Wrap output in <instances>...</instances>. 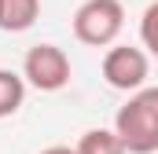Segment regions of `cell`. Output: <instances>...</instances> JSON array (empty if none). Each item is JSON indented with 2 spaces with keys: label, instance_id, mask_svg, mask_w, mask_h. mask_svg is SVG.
I'll use <instances>...</instances> for the list:
<instances>
[{
  "label": "cell",
  "instance_id": "9",
  "mask_svg": "<svg viewBox=\"0 0 158 154\" xmlns=\"http://www.w3.org/2000/svg\"><path fill=\"white\" fill-rule=\"evenodd\" d=\"M40 154H77V147L70 151V147H48V151H40Z\"/></svg>",
  "mask_w": 158,
  "mask_h": 154
},
{
  "label": "cell",
  "instance_id": "8",
  "mask_svg": "<svg viewBox=\"0 0 158 154\" xmlns=\"http://www.w3.org/2000/svg\"><path fill=\"white\" fill-rule=\"evenodd\" d=\"M140 40H143V48L158 59V0L147 4V11H143V18H140Z\"/></svg>",
  "mask_w": 158,
  "mask_h": 154
},
{
  "label": "cell",
  "instance_id": "10",
  "mask_svg": "<svg viewBox=\"0 0 158 154\" xmlns=\"http://www.w3.org/2000/svg\"><path fill=\"white\" fill-rule=\"evenodd\" d=\"M0 7H4V0H0Z\"/></svg>",
  "mask_w": 158,
  "mask_h": 154
},
{
  "label": "cell",
  "instance_id": "6",
  "mask_svg": "<svg viewBox=\"0 0 158 154\" xmlns=\"http://www.w3.org/2000/svg\"><path fill=\"white\" fill-rule=\"evenodd\" d=\"M77 154H129L118 132L110 128H88L77 143Z\"/></svg>",
  "mask_w": 158,
  "mask_h": 154
},
{
  "label": "cell",
  "instance_id": "2",
  "mask_svg": "<svg viewBox=\"0 0 158 154\" xmlns=\"http://www.w3.org/2000/svg\"><path fill=\"white\" fill-rule=\"evenodd\" d=\"M125 26V7L121 0H85L74 15V37L88 48H107L114 44Z\"/></svg>",
  "mask_w": 158,
  "mask_h": 154
},
{
  "label": "cell",
  "instance_id": "5",
  "mask_svg": "<svg viewBox=\"0 0 158 154\" xmlns=\"http://www.w3.org/2000/svg\"><path fill=\"white\" fill-rule=\"evenodd\" d=\"M40 15V0H4L0 7V30L7 33H22L37 22Z\"/></svg>",
  "mask_w": 158,
  "mask_h": 154
},
{
  "label": "cell",
  "instance_id": "1",
  "mask_svg": "<svg viewBox=\"0 0 158 154\" xmlns=\"http://www.w3.org/2000/svg\"><path fill=\"white\" fill-rule=\"evenodd\" d=\"M114 132L129 154L158 151V88H136L129 103L114 114Z\"/></svg>",
  "mask_w": 158,
  "mask_h": 154
},
{
  "label": "cell",
  "instance_id": "7",
  "mask_svg": "<svg viewBox=\"0 0 158 154\" xmlns=\"http://www.w3.org/2000/svg\"><path fill=\"white\" fill-rule=\"evenodd\" d=\"M26 99V77L0 70V117H11Z\"/></svg>",
  "mask_w": 158,
  "mask_h": 154
},
{
  "label": "cell",
  "instance_id": "4",
  "mask_svg": "<svg viewBox=\"0 0 158 154\" xmlns=\"http://www.w3.org/2000/svg\"><path fill=\"white\" fill-rule=\"evenodd\" d=\"M151 74V63H147V51L143 48H132V44H114L107 55H103V81L118 92H136L143 88V81Z\"/></svg>",
  "mask_w": 158,
  "mask_h": 154
},
{
  "label": "cell",
  "instance_id": "3",
  "mask_svg": "<svg viewBox=\"0 0 158 154\" xmlns=\"http://www.w3.org/2000/svg\"><path fill=\"white\" fill-rule=\"evenodd\" d=\"M22 77L40 92H59L70 84V59L59 44H33L22 59Z\"/></svg>",
  "mask_w": 158,
  "mask_h": 154
}]
</instances>
